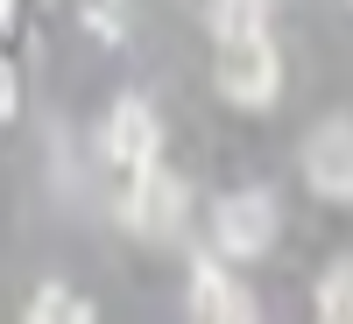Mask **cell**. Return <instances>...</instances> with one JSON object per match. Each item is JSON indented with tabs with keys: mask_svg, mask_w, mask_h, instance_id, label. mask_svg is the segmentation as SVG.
Masks as SVG:
<instances>
[{
	"mask_svg": "<svg viewBox=\"0 0 353 324\" xmlns=\"http://www.w3.org/2000/svg\"><path fill=\"white\" fill-rule=\"evenodd\" d=\"M219 92L241 113H269L283 99V56L269 43V28H261V36H226L219 43Z\"/></svg>",
	"mask_w": 353,
	"mask_h": 324,
	"instance_id": "obj_1",
	"label": "cell"
},
{
	"mask_svg": "<svg viewBox=\"0 0 353 324\" xmlns=\"http://www.w3.org/2000/svg\"><path fill=\"white\" fill-rule=\"evenodd\" d=\"M121 219L141 233V240H176L191 219V191H184V176L163 169V155L149 169H134L128 176V191H121Z\"/></svg>",
	"mask_w": 353,
	"mask_h": 324,
	"instance_id": "obj_2",
	"label": "cell"
},
{
	"mask_svg": "<svg viewBox=\"0 0 353 324\" xmlns=\"http://www.w3.org/2000/svg\"><path fill=\"white\" fill-rule=\"evenodd\" d=\"M276 197L269 191H233L219 197V212H212V240L226 261H254V254H269L276 247Z\"/></svg>",
	"mask_w": 353,
	"mask_h": 324,
	"instance_id": "obj_3",
	"label": "cell"
},
{
	"mask_svg": "<svg viewBox=\"0 0 353 324\" xmlns=\"http://www.w3.org/2000/svg\"><path fill=\"white\" fill-rule=\"evenodd\" d=\"M99 149H106V162L121 169V176L149 169V162H156V149H163L156 106H149V99H121V106L106 113V134H99Z\"/></svg>",
	"mask_w": 353,
	"mask_h": 324,
	"instance_id": "obj_4",
	"label": "cell"
},
{
	"mask_svg": "<svg viewBox=\"0 0 353 324\" xmlns=\"http://www.w3.org/2000/svg\"><path fill=\"white\" fill-rule=\"evenodd\" d=\"M304 184L318 197H353V120H325L304 141Z\"/></svg>",
	"mask_w": 353,
	"mask_h": 324,
	"instance_id": "obj_5",
	"label": "cell"
},
{
	"mask_svg": "<svg viewBox=\"0 0 353 324\" xmlns=\"http://www.w3.org/2000/svg\"><path fill=\"white\" fill-rule=\"evenodd\" d=\"M184 303H191V317H212V324H248V317H254V296H248V289H241V282H233V275L219 268L212 254H205L198 268H191Z\"/></svg>",
	"mask_w": 353,
	"mask_h": 324,
	"instance_id": "obj_6",
	"label": "cell"
},
{
	"mask_svg": "<svg viewBox=\"0 0 353 324\" xmlns=\"http://www.w3.org/2000/svg\"><path fill=\"white\" fill-rule=\"evenodd\" d=\"M28 317H36V324H43V317H50V324H92L99 310H92V296H78L71 282H43L36 296H28Z\"/></svg>",
	"mask_w": 353,
	"mask_h": 324,
	"instance_id": "obj_7",
	"label": "cell"
},
{
	"mask_svg": "<svg viewBox=\"0 0 353 324\" xmlns=\"http://www.w3.org/2000/svg\"><path fill=\"white\" fill-rule=\"evenodd\" d=\"M205 21H212V36H261L269 28V0H205Z\"/></svg>",
	"mask_w": 353,
	"mask_h": 324,
	"instance_id": "obj_8",
	"label": "cell"
},
{
	"mask_svg": "<svg viewBox=\"0 0 353 324\" xmlns=\"http://www.w3.org/2000/svg\"><path fill=\"white\" fill-rule=\"evenodd\" d=\"M318 317L325 324H353V261H339V268H325L318 275Z\"/></svg>",
	"mask_w": 353,
	"mask_h": 324,
	"instance_id": "obj_9",
	"label": "cell"
},
{
	"mask_svg": "<svg viewBox=\"0 0 353 324\" xmlns=\"http://www.w3.org/2000/svg\"><path fill=\"white\" fill-rule=\"evenodd\" d=\"M85 21L99 28V43H128V0H85Z\"/></svg>",
	"mask_w": 353,
	"mask_h": 324,
	"instance_id": "obj_10",
	"label": "cell"
},
{
	"mask_svg": "<svg viewBox=\"0 0 353 324\" xmlns=\"http://www.w3.org/2000/svg\"><path fill=\"white\" fill-rule=\"evenodd\" d=\"M21 113V78H14V64L0 56V120H14Z\"/></svg>",
	"mask_w": 353,
	"mask_h": 324,
	"instance_id": "obj_11",
	"label": "cell"
},
{
	"mask_svg": "<svg viewBox=\"0 0 353 324\" xmlns=\"http://www.w3.org/2000/svg\"><path fill=\"white\" fill-rule=\"evenodd\" d=\"M8 21H14V0H0V36H8Z\"/></svg>",
	"mask_w": 353,
	"mask_h": 324,
	"instance_id": "obj_12",
	"label": "cell"
}]
</instances>
